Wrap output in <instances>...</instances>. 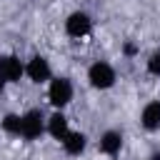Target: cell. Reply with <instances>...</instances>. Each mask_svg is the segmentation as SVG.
Here are the masks:
<instances>
[{"mask_svg":"<svg viewBox=\"0 0 160 160\" xmlns=\"http://www.w3.org/2000/svg\"><path fill=\"white\" fill-rule=\"evenodd\" d=\"M75 98V85L68 75H52V80L48 82V102L52 105V110H65Z\"/></svg>","mask_w":160,"mask_h":160,"instance_id":"7a4b0ae2","label":"cell"},{"mask_svg":"<svg viewBox=\"0 0 160 160\" xmlns=\"http://www.w3.org/2000/svg\"><path fill=\"white\" fill-rule=\"evenodd\" d=\"M45 120L48 115L40 110V108H30L22 112V128H20V140H28V142H35L45 135Z\"/></svg>","mask_w":160,"mask_h":160,"instance_id":"3957f363","label":"cell"},{"mask_svg":"<svg viewBox=\"0 0 160 160\" xmlns=\"http://www.w3.org/2000/svg\"><path fill=\"white\" fill-rule=\"evenodd\" d=\"M0 78L8 85H15L25 78V60L15 52H0Z\"/></svg>","mask_w":160,"mask_h":160,"instance_id":"52a82bcc","label":"cell"},{"mask_svg":"<svg viewBox=\"0 0 160 160\" xmlns=\"http://www.w3.org/2000/svg\"><path fill=\"white\" fill-rule=\"evenodd\" d=\"M70 130H72V128H70V120H68V115H65L62 110H52V112L48 115V120H45V135H50L52 140L62 142Z\"/></svg>","mask_w":160,"mask_h":160,"instance_id":"ba28073f","label":"cell"},{"mask_svg":"<svg viewBox=\"0 0 160 160\" xmlns=\"http://www.w3.org/2000/svg\"><path fill=\"white\" fill-rule=\"evenodd\" d=\"M52 65L45 55H32L25 60V78L32 82V85H48L52 80Z\"/></svg>","mask_w":160,"mask_h":160,"instance_id":"5b68a950","label":"cell"},{"mask_svg":"<svg viewBox=\"0 0 160 160\" xmlns=\"http://www.w3.org/2000/svg\"><path fill=\"white\" fill-rule=\"evenodd\" d=\"M148 160H160V150H152V152L148 155Z\"/></svg>","mask_w":160,"mask_h":160,"instance_id":"5bb4252c","label":"cell"},{"mask_svg":"<svg viewBox=\"0 0 160 160\" xmlns=\"http://www.w3.org/2000/svg\"><path fill=\"white\" fill-rule=\"evenodd\" d=\"M62 30H65V35L72 38V40L88 38V35L92 32V18H90V12H85V10H72V12H68V18L62 20Z\"/></svg>","mask_w":160,"mask_h":160,"instance_id":"277c9868","label":"cell"},{"mask_svg":"<svg viewBox=\"0 0 160 160\" xmlns=\"http://www.w3.org/2000/svg\"><path fill=\"white\" fill-rule=\"evenodd\" d=\"M88 142H90V140H88V135H85L82 130H70L60 145H62V152H65V155L80 158V155L88 150Z\"/></svg>","mask_w":160,"mask_h":160,"instance_id":"30bf717a","label":"cell"},{"mask_svg":"<svg viewBox=\"0 0 160 160\" xmlns=\"http://www.w3.org/2000/svg\"><path fill=\"white\" fill-rule=\"evenodd\" d=\"M125 148V132L118 130V128H108L100 132L98 138V152L105 155V158H118Z\"/></svg>","mask_w":160,"mask_h":160,"instance_id":"8992f818","label":"cell"},{"mask_svg":"<svg viewBox=\"0 0 160 160\" xmlns=\"http://www.w3.org/2000/svg\"><path fill=\"white\" fill-rule=\"evenodd\" d=\"M140 128L145 132H158L160 130V98L148 100L140 108Z\"/></svg>","mask_w":160,"mask_h":160,"instance_id":"9c48e42d","label":"cell"},{"mask_svg":"<svg viewBox=\"0 0 160 160\" xmlns=\"http://www.w3.org/2000/svg\"><path fill=\"white\" fill-rule=\"evenodd\" d=\"M122 52H125V55H128V58H132V55H135V52H138V48H135V45H132V42H128V45H125V48H122Z\"/></svg>","mask_w":160,"mask_h":160,"instance_id":"4fadbf2b","label":"cell"},{"mask_svg":"<svg viewBox=\"0 0 160 160\" xmlns=\"http://www.w3.org/2000/svg\"><path fill=\"white\" fill-rule=\"evenodd\" d=\"M20 128H22V112H5L0 120V130L10 138H20Z\"/></svg>","mask_w":160,"mask_h":160,"instance_id":"8fae6325","label":"cell"},{"mask_svg":"<svg viewBox=\"0 0 160 160\" xmlns=\"http://www.w3.org/2000/svg\"><path fill=\"white\" fill-rule=\"evenodd\" d=\"M85 78H88V85H90L92 90L105 92V90H112V88H115V82H118V70H115V65L108 62V60H95V62L88 65Z\"/></svg>","mask_w":160,"mask_h":160,"instance_id":"6da1fadb","label":"cell"},{"mask_svg":"<svg viewBox=\"0 0 160 160\" xmlns=\"http://www.w3.org/2000/svg\"><path fill=\"white\" fill-rule=\"evenodd\" d=\"M5 88H8V82H5L2 78H0V95H5Z\"/></svg>","mask_w":160,"mask_h":160,"instance_id":"9a60e30c","label":"cell"},{"mask_svg":"<svg viewBox=\"0 0 160 160\" xmlns=\"http://www.w3.org/2000/svg\"><path fill=\"white\" fill-rule=\"evenodd\" d=\"M145 70H148V75L160 78V50H155V52L148 55V60H145Z\"/></svg>","mask_w":160,"mask_h":160,"instance_id":"7c38bea8","label":"cell"}]
</instances>
